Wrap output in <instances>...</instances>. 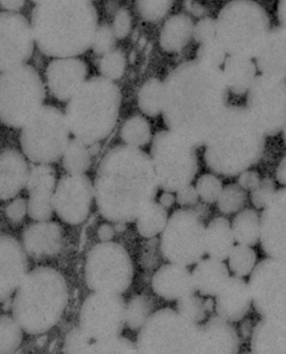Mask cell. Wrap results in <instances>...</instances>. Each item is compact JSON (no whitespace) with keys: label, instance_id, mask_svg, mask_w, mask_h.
<instances>
[{"label":"cell","instance_id":"obj_28","mask_svg":"<svg viewBox=\"0 0 286 354\" xmlns=\"http://www.w3.org/2000/svg\"><path fill=\"white\" fill-rule=\"evenodd\" d=\"M254 62L260 74L286 80V29L280 26L270 30Z\"/></svg>","mask_w":286,"mask_h":354},{"label":"cell","instance_id":"obj_2","mask_svg":"<svg viewBox=\"0 0 286 354\" xmlns=\"http://www.w3.org/2000/svg\"><path fill=\"white\" fill-rule=\"evenodd\" d=\"M159 185L151 156L119 145L102 159L94 180V198L107 221L134 223L155 202Z\"/></svg>","mask_w":286,"mask_h":354},{"label":"cell","instance_id":"obj_19","mask_svg":"<svg viewBox=\"0 0 286 354\" xmlns=\"http://www.w3.org/2000/svg\"><path fill=\"white\" fill-rule=\"evenodd\" d=\"M260 243L267 257L286 262V187L276 190L262 209Z\"/></svg>","mask_w":286,"mask_h":354},{"label":"cell","instance_id":"obj_22","mask_svg":"<svg viewBox=\"0 0 286 354\" xmlns=\"http://www.w3.org/2000/svg\"><path fill=\"white\" fill-rule=\"evenodd\" d=\"M88 68L78 57L57 58L46 69L47 84L57 100L68 102L87 81Z\"/></svg>","mask_w":286,"mask_h":354},{"label":"cell","instance_id":"obj_50","mask_svg":"<svg viewBox=\"0 0 286 354\" xmlns=\"http://www.w3.org/2000/svg\"><path fill=\"white\" fill-rule=\"evenodd\" d=\"M193 37L200 43L213 40L216 37V22L215 19L206 18L194 26Z\"/></svg>","mask_w":286,"mask_h":354},{"label":"cell","instance_id":"obj_55","mask_svg":"<svg viewBox=\"0 0 286 354\" xmlns=\"http://www.w3.org/2000/svg\"><path fill=\"white\" fill-rule=\"evenodd\" d=\"M115 227L109 223H104L97 230V237L101 240V242H111L115 235Z\"/></svg>","mask_w":286,"mask_h":354},{"label":"cell","instance_id":"obj_59","mask_svg":"<svg viewBox=\"0 0 286 354\" xmlns=\"http://www.w3.org/2000/svg\"><path fill=\"white\" fill-rule=\"evenodd\" d=\"M277 17L280 26L286 29V0H282L278 3Z\"/></svg>","mask_w":286,"mask_h":354},{"label":"cell","instance_id":"obj_18","mask_svg":"<svg viewBox=\"0 0 286 354\" xmlns=\"http://www.w3.org/2000/svg\"><path fill=\"white\" fill-rule=\"evenodd\" d=\"M35 39L25 17L0 12V73L26 64L32 56Z\"/></svg>","mask_w":286,"mask_h":354},{"label":"cell","instance_id":"obj_56","mask_svg":"<svg viewBox=\"0 0 286 354\" xmlns=\"http://www.w3.org/2000/svg\"><path fill=\"white\" fill-rule=\"evenodd\" d=\"M276 178L278 183L286 187V155L282 158L276 172Z\"/></svg>","mask_w":286,"mask_h":354},{"label":"cell","instance_id":"obj_49","mask_svg":"<svg viewBox=\"0 0 286 354\" xmlns=\"http://www.w3.org/2000/svg\"><path fill=\"white\" fill-rule=\"evenodd\" d=\"M141 15L149 21L163 18L169 11L171 3L167 1H143L138 3Z\"/></svg>","mask_w":286,"mask_h":354},{"label":"cell","instance_id":"obj_4","mask_svg":"<svg viewBox=\"0 0 286 354\" xmlns=\"http://www.w3.org/2000/svg\"><path fill=\"white\" fill-rule=\"evenodd\" d=\"M265 136L244 106H229L205 144L207 167L226 177L238 176L263 156Z\"/></svg>","mask_w":286,"mask_h":354},{"label":"cell","instance_id":"obj_25","mask_svg":"<svg viewBox=\"0 0 286 354\" xmlns=\"http://www.w3.org/2000/svg\"><path fill=\"white\" fill-rule=\"evenodd\" d=\"M153 292L168 301H179L197 292L193 274L187 266L169 263L153 275Z\"/></svg>","mask_w":286,"mask_h":354},{"label":"cell","instance_id":"obj_15","mask_svg":"<svg viewBox=\"0 0 286 354\" xmlns=\"http://www.w3.org/2000/svg\"><path fill=\"white\" fill-rule=\"evenodd\" d=\"M253 306L261 317L286 321V262L267 257L249 275Z\"/></svg>","mask_w":286,"mask_h":354},{"label":"cell","instance_id":"obj_8","mask_svg":"<svg viewBox=\"0 0 286 354\" xmlns=\"http://www.w3.org/2000/svg\"><path fill=\"white\" fill-rule=\"evenodd\" d=\"M45 86L28 64L0 73V121L8 127L23 128L40 111Z\"/></svg>","mask_w":286,"mask_h":354},{"label":"cell","instance_id":"obj_23","mask_svg":"<svg viewBox=\"0 0 286 354\" xmlns=\"http://www.w3.org/2000/svg\"><path fill=\"white\" fill-rule=\"evenodd\" d=\"M240 347V337L231 322L217 316L199 325L194 353H237Z\"/></svg>","mask_w":286,"mask_h":354},{"label":"cell","instance_id":"obj_13","mask_svg":"<svg viewBox=\"0 0 286 354\" xmlns=\"http://www.w3.org/2000/svg\"><path fill=\"white\" fill-rule=\"evenodd\" d=\"M205 231L197 211L191 208L175 211L160 234V253L169 263L187 267L196 265L206 254Z\"/></svg>","mask_w":286,"mask_h":354},{"label":"cell","instance_id":"obj_36","mask_svg":"<svg viewBox=\"0 0 286 354\" xmlns=\"http://www.w3.org/2000/svg\"><path fill=\"white\" fill-rule=\"evenodd\" d=\"M137 100L144 115L152 118L160 115L163 109L164 82L158 78H151L141 86Z\"/></svg>","mask_w":286,"mask_h":354},{"label":"cell","instance_id":"obj_44","mask_svg":"<svg viewBox=\"0 0 286 354\" xmlns=\"http://www.w3.org/2000/svg\"><path fill=\"white\" fill-rule=\"evenodd\" d=\"M126 68V57L120 50L113 49L104 55L99 62L101 77L115 82L122 77Z\"/></svg>","mask_w":286,"mask_h":354},{"label":"cell","instance_id":"obj_12","mask_svg":"<svg viewBox=\"0 0 286 354\" xmlns=\"http://www.w3.org/2000/svg\"><path fill=\"white\" fill-rule=\"evenodd\" d=\"M84 277L86 284L93 292L122 295L134 278L131 255L120 243H97L86 258Z\"/></svg>","mask_w":286,"mask_h":354},{"label":"cell","instance_id":"obj_53","mask_svg":"<svg viewBox=\"0 0 286 354\" xmlns=\"http://www.w3.org/2000/svg\"><path fill=\"white\" fill-rule=\"evenodd\" d=\"M199 196L193 185H188L176 192L175 201L180 206H194L198 203Z\"/></svg>","mask_w":286,"mask_h":354},{"label":"cell","instance_id":"obj_21","mask_svg":"<svg viewBox=\"0 0 286 354\" xmlns=\"http://www.w3.org/2000/svg\"><path fill=\"white\" fill-rule=\"evenodd\" d=\"M56 187V172L50 165L35 164L30 167L26 189L29 194L27 205L30 218L37 222L52 219Z\"/></svg>","mask_w":286,"mask_h":354},{"label":"cell","instance_id":"obj_32","mask_svg":"<svg viewBox=\"0 0 286 354\" xmlns=\"http://www.w3.org/2000/svg\"><path fill=\"white\" fill-rule=\"evenodd\" d=\"M235 243L232 227L226 218H215L206 227L205 251L209 258L226 261Z\"/></svg>","mask_w":286,"mask_h":354},{"label":"cell","instance_id":"obj_40","mask_svg":"<svg viewBox=\"0 0 286 354\" xmlns=\"http://www.w3.org/2000/svg\"><path fill=\"white\" fill-rule=\"evenodd\" d=\"M21 326L14 317L0 316V353L9 354L17 351L22 344Z\"/></svg>","mask_w":286,"mask_h":354},{"label":"cell","instance_id":"obj_1","mask_svg":"<svg viewBox=\"0 0 286 354\" xmlns=\"http://www.w3.org/2000/svg\"><path fill=\"white\" fill-rule=\"evenodd\" d=\"M229 92L222 68L197 59L183 62L164 82V124L196 148L203 147L229 107Z\"/></svg>","mask_w":286,"mask_h":354},{"label":"cell","instance_id":"obj_20","mask_svg":"<svg viewBox=\"0 0 286 354\" xmlns=\"http://www.w3.org/2000/svg\"><path fill=\"white\" fill-rule=\"evenodd\" d=\"M29 262L23 245L10 235H0V303L17 292L28 273Z\"/></svg>","mask_w":286,"mask_h":354},{"label":"cell","instance_id":"obj_41","mask_svg":"<svg viewBox=\"0 0 286 354\" xmlns=\"http://www.w3.org/2000/svg\"><path fill=\"white\" fill-rule=\"evenodd\" d=\"M86 336V335H85ZM136 345L127 338L116 337L105 340H93L86 336L82 353H136Z\"/></svg>","mask_w":286,"mask_h":354},{"label":"cell","instance_id":"obj_33","mask_svg":"<svg viewBox=\"0 0 286 354\" xmlns=\"http://www.w3.org/2000/svg\"><path fill=\"white\" fill-rule=\"evenodd\" d=\"M193 31L194 25L187 15H173L163 26L160 45L166 52H181L193 37Z\"/></svg>","mask_w":286,"mask_h":354},{"label":"cell","instance_id":"obj_11","mask_svg":"<svg viewBox=\"0 0 286 354\" xmlns=\"http://www.w3.org/2000/svg\"><path fill=\"white\" fill-rule=\"evenodd\" d=\"M70 133L64 113L53 106L44 105L22 128L23 153L35 164L57 162L68 147Z\"/></svg>","mask_w":286,"mask_h":354},{"label":"cell","instance_id":"obj_10","mask_svg":"<svg viewBox=\"0 0 286 354\" xmlns=\"http://www.w3.org/2000/svg\"><path fill=\"white\" fill-rule=\"evenodd\" d=\"M199 324L172 309L152 313L140 329L137 351L148 354L194 353Z\"/></svg>","mask_w":286,"mask_h":354},{"label":"cell","instance_id":"obj_17","mask_svg":"<svg viewBox=\"0 0 286 354\" xmlns=\"http://www.w3.org/2000/svg\"><path fill=\"white\" fill-rule=\"evenodd\" d=\"M94 198L92 180L85 174H66L59 180L53 196V208L58 218L77 226L88 218Z\"/></svg>","mask_w":286,"mask_h":354},{"label":"cell","instance_id":"obj_31","mask_svg":"<svg viewBox=\"0 0 286 354\" xmlns=\"http://www.w3.org/2000/svg\"><path fill=\"white\" fill-rule=\"evenodd\" d=\"M222 72L229 91L237 96L247 94L258 76L254 60L244 57H227Z\"/></svg>","mask_w":286,"mask_h":354},{"label":"cell","instance_id":"obj_34","mask_svg":"<svg viewBox=\"0 0 286 354\" xmlns=\"http://www.w3.org/2000/svg\"><path fill=\"white\" fill-rule=\"evenodd\" d=\"M231 227L235 242L238 245L253 247L260 243V215L256 209L245 208L238 212Z\"/></svg>","mask_w":286,"mask_h":354},{"label":"cell","instance_id":"obj_24","mask_svg":"<svg viewBox=\"0 0 286 354\" xmlns=\"http://www.w3.org/2000/svg\"><path fill=\"white\" fill-rule=\"evenodd\" d=\"M214 303L215 310L222 319L231 324L242 321L253 306L249 283L245 278L231 275Z\"/></svg>","mask_w":286,"mask_h":354},{"label":"cell","instance_id":"obj_5","mask_svg":"<svg viewBox=\"0 0 286 354\" xmlns=\"http://www.w3.org/2000/svg\"><path fill=\"white\" fill-rule=\"evenodd\" d=\"M68 297L64 275L50 267H37L27 273L15 292L12 314L23 332L40 335L61 320Z\"/></svg>","mask_w":286,"mask_h":354},{"label":"cell","instance_id":"obj_27","mask_svg":"<svg viewBox=\"0 0 286 354\" xmlns=\"http://www.w3.org/2000/svg\"><path fill=\"white\" fill-rule=\"evenodd\" d=\"M30 167L17 149L0 152V200L15 198L26 187Z\"/></svg>","mask_w":286,"mask_h":354},{"label":"cell","instance_id":"obj_61","mask_svg":"<svg viewBox=\"0 0 286 354\" xmlns=\"http://www.w3.org/2000/svg\"><path fill=\"white\" fill-rule=\"evenodd\" d=\"M281 133H282V138H283L284 143L286 145V121L283 126V129H282Z\"/></svg>","mask_w":286,"mask_h":354},{"label":"cell","instance_id":"obj_37","mask_svg":"<svg viewBox=\"0 0 286 354\" xmlns=\"http://www.w3.org/2000/svg\"><path fill=\"white\" fill-rule=\"evenodd\" d=\"M168 212L159 203L151 207L137 218L136 230L141 237L153 239L162 233L168 222Z\"/></svg>","mask_w":286,"mask_h":354},{"label":"cell","instance_id":"obj_30","mask_svg":"<svg viewBox=\"0 0 286 354\" xmlns=\"http://www.w3.org/2000/svg\"><path fill=\"white\" fill-rule=\"evenodd\" d=\"M196 290L203 297H215L231 277L228 266L218 259H202L191 272Z\"/></svg>","mask_w":286,"mask_h":354},{"label":"cell","instance_id":"obj_58","mask_svg":"<svg viewBox=\"0 0 286 354\" xmlns=\"http://www.w3.org/2000/svg\"><path fill=\"white\" fill-rule=\"evenodd\" d=\"M175 202V198L173 194L170 192H164L162 196H160L159 203L163 207L168 209L173 205Z\"/></svg>","mask_w":286,"mask_h":354},{"label":"cell","instance_id":"obj_3","mask_svg":"<svg viewBox=\"0 0 286 354\" xmlns=\"http://www.w3.org/2000/svg\"><path fill=\"white\" fill-rule=\"evenodd\" d=\"M30 25L38 48L56 58L84 53L99 28L95 8L88 1H37Z\"/></svg>","mask_w":286,"mask_h":354},{"label":"cell","instance_id":"obj_48","mask_svg":"<svg viewBox=\"0 0 286 354\" xmlns=\"http://www.w3.org/2000/svg\"><path fill=\"white\" fill-rule=\"evenodd\" d=\"M115 38L111 26L105 25L99 27L92 45L94 52L99 55H105L111 52L115 44Z\"/></svg>","mask_w":286,"mask_h":354},{"label":"cell","instance_id":"obj_6","mask_svg":"<svg viewBox=\"0 0 286 354\" xmlns=\"http://www.w3.org/2000/svg\"><path fill=\"white\" fill-rule=\"evenodd\" d=\"M121 101L115 82L103 77L90 78L66 105L64 115L70 133L89 147L99 144L115 129Z\"/></svg>","mask_w":286,"mask_h":354},{"label":"cell","instance_id":"obj_7","mask_svg":"<svg viewBox=\"0 0 286 354\" xmlns=\"http://www.w3.org/2000/svg\"><path fill=\"white\" fill-rule=\"evenodd\" d=\"M216 22V37L228 56L256 58L270 32L267 11L250 0H236L222 8Z\"/></svg>","mask_w":286,"mask_h":354},{"label":"cell","instance_id":"obj_42","mask_svg":"<svg viewBox=\"0 0 286 354\" xmlns=\"http://www.w3.org/2000/svg\"><path fill=\"white\" fill-rule=\"evenodd\" d=\"M247 201V192L238 184H229L223 187L218 200V207L223 214L240 212Z\"/></svg>","mask_w":286,"mask_h":354},{"label":"cell","instance_id":"obj_46","mask_svg":"<svg viewBox=\"0 0 286 354\" xmlns=\"http://www.w3.org/2000/svg\"><path fill=\"white\" fill-rule=\"evenodd\" d=\"M178 312L188 319L199 324L204 321L207 309L206 301L195 294L178 301Z\"/></svg>","mask_w":286,"mask_h":354},{"label":"cell","instance_id":"obj_38","mask_svg":"<svg viewBox=\"0 0 286 354\" xmlns=\"http://www.w3.org/2000/svg\"><path fill=\"white\" fill-rule=\"evenodd\" d=\"M121 138L128 147L141 148L150 143L151 128L146 118L135 115L124 122L121 128Z\"/></svg>","mask_w":286,"mask_h":354},{"label":"cell","instance_id":"obj_14","mask_svg":"<svg viewBox=\"0 0 286 354\" xmlns=\"http://www.w3.org/2000/svg\"><path fill=\"white\" fill-rule=\"evenodd\" d=\"M246 95V109L265 136L279 135L286 121V80L258 75Z\"/></svg>","mask_w":286,"mask_h":354},{"label":"cell","instance_id":"obj_9","mask_svg":"<svg viewBox=\"0 0 286 354\" xmlns=\"http://www.w3.org/2000/svg\"><path fill=\"white\" fill-rule=\"evenodd\" d=\"M150 156L159 187L164 192L179 191L191 185L198 174L196 147L169 129L153 138Z\"/></svg>","mask_w":286,"mask_h":354},{"label":"cell","instance_id":"obj_39","mask_svg":"<svg viewBox=\"0 0 286 354\" xmlns=\"http://www.w3.org/2000/svg\"><path fill=\"white\" fill-rule=\"evenodd\" d=\"M257 254L252 247L234 245L228 258V267L234 277L246 278L252 274L257 266Z\"/></svg>","mask_w":286,"mask_h":354},{"label":"cell","instance_id":"obj_51","mask_svg":"<svg viewBox=\"0 0 286 354\" xmlns=\"http://www.w3.org/2000/svg\"><path fill=\"white\" fill-rule=\"evenodd\" d=\"M28 214V205L26 199L18 198L13 200L6 208V215L11 223H19Z\"/></svg>","mask_w":286,"mask_h":354},{"label":"cell","instance_id":"obj_60","mask_svg":"<svg viewBox=\"0 0 286 354\" xmlns=\"http://www.w3.org/2000/svg\"><path fill=\"white\" fill-rule=\"evenodd\" d=\"M126 224L124 223H115V230L117 233H123L126 230Z\"/></svg>","mask_w":286,"mask_h":354},{"label":"cell","instance_id":"obj_45","mask_svg":"<svg viewBox=\"0 0 286 354\" xmlns=\"http://www.w3.org/2000/svg\"><path fill=\"white\" fill-rule=\"evenodd\" d=\"M195 187L197 189L199 198L209 204L218 202L223 189L221 180L209 173L199 177Z\"/></svg>","mask_w":286,"mask_h":354},{"label":"cell","instance_id":"obj_52","mask_svg":"<svg viewBox=\"0 0 286 354\" xmlns=\"http://www.w3.org/2000/svg\"><path fill=\"white\" fill-rule=\"evenodd\" d=\"M131 27V18L129 17L128 12L126 10L117 12L112 28L115 37L123 39L126 37Z\"/></svg>","mask_w":286,"mask_h":354},{"label":"cell","instance_id":"obj_16","mask_svg":"<svg viewBox=\"0 0 286 354\" xmlns=\"http://www.w3.org/2000/svg\"><path fill=\"white\" fill-rule=\"evenodd\" d=\"M125 312L122 295L93 292L82 303L78 328L93 340L119 337L126 324Z\"/></svg>","mask_w":286,"mask_h":354},{"label":"cell","instance_id":"obj_29","mask_svg":"<svg viewBox=\"0 0 286 354\" xmlns=\"http://www.w3.org/2000/svg\"><path fill=\"white\" fill-rule=\"evenodd\" d=\"M250 349L258 354H286V321L262 317L254 326Z\"/></svg>","mask_w":286,"mask_h":354},{"label":"cell","instance_id":"obj_35","mask_svg":"<svg viewBox=\"0 0 286 354\" xmlns=\"http://www.w3.org/2000/svg\"><path fill=\"white\" fill-rule=\"evenodd\" d=\"M91 156L89 145L74 138L70 140L62 156V165L68 174H85L91 167Z\"/></svg>","mask_w":286,"mask_h":354},{"label":"cell","instance_id":"obj_57","mask_svg":"<svg viewBox=\"0 0 286 354\" xmlns=\"http://www.w3.org/2000/svg\"><path fill=\"white\" fill-rule=\"evenodd\" d=\"M23 5H25L23 1H0V6L6 12H12V13H17Z\"/></svg>","mask_w":286,"mask_h":354},{"label":"cell","instance_id":"obj_43","mask_svg":"<svg viewBox=\"0 0 286 354\" xmlns=\"http://www.w3.org/2000/svg\"><path fill=\"white\" fill-rule=\"evenodd\" d=\"M151 310L152 304L146 297L143 296L133 297L126 305V312H125V322L128 328L133 331L142 328L150 317Z\"/></svg>","mask_w":286,"mask_h":354},{"label":"cell","instance_id":"obj_54","mask_svg":"<svg viewBox=\"0 0 286 354\" xmlns=\"http://www.w3.org/2000/svg\"><path fill=\"white\" fill-rule=\"evenodd\" d=\"M260 175L256 171H245L238 176V184L246 192H251L261 180Z\"/></svg>","mask_w":286,"mask_h":354},{"label":"cell","instance_id":"obj_47","mask_svg":"<svg viewBox=\"0 0 286 354\" xmlns=\"http://www.w3.org/2000/svg\"><path fill=\"white\" fill-rule=\"evenodd\" d=\"M276 192V184L271 178H262L258 186L250 192V199L254 207L256 209H263Z\"/></svg>","mask_w":286,"mask_h":354},{"label":"cell","instance_id":"obj_26","mask_svg":"<svg viewBox=\"0 0 286 354\" xmlns=\"http://www.w3.org/2000/svg\"><path fill=\"white\" fill-rule=\"evenodd\" d=\"M22 240L26 254L34 258L53 257L64 245L61 227L50 221L30 224L23 231Z\"/></svg>","mask_w":286,"mask_h":354}]
</instances>
